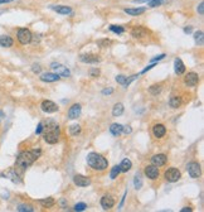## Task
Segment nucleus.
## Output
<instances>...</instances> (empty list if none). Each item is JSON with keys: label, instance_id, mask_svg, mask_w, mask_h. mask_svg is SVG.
<instances>
[{"label": "nucleus", "instance_id": "nucleus-1", "mask_svg": "<svg viewBox=\"0 0 204 212\" xmlns=\"http://www.w3.org/2000/svg\"><path fill=\"white\" fill-rule=\"evenodd\" d=\"M41 155L39 149H33V150H25L18 155L15 162V172L22 174L29 165H32Z\"/></svg>", "mask_w": 204, "mask_h": 212}, {"label": "nucleus", "instance_id": "nucleus-2", "mask_svg": "<svg viewBox=\"0 0 204 212\" xmlns=\"http://www.w3.org/2000/svg\"><path fill=\"white\" fill-rule=\"evenodd\" d=\"M87 163H88V165H90L92 169L100 170V172L105 170V169L109 167L107 159H106L104 155L98 154V153H90V154L87 155Z\"/></svg>", "mask_w": 204, "mask_h": 212}, {"label": "nucleus", "instance_id": "nucleus-3", "mask_svg": "<svg viewBox=\"0 0 204 212\" xmlns=\"http://www.w3.org/2000/svg\"><path fill=\"white\" fill-rule=\"evenodd\" d=\"M44 140L48 144H56L59 140V128L53 121L47 125V131L44 134Z\"/></svg>", "mask_w": 204, "mask_h": 212}, {"label": "nucleus", "instance_id": "nucleus-4", "mask_svg": "<svg viewBox=\"0 0 204 212\" xmlns=\"http://www.w3.org/2000/svg\"><path fill=\"white\" fill-rule=\"evenodd\" d=\"M17 38L19 41L20 44H28L32 42V38H33V34L29 29L27 28H20L18 29V33H17Z\"/></svg>", "mask_w": 204, "mask_h": 212}, {"label": "nucleus", "instance_id": "nucleus-5", "mask_svg": "<svg viewBox=\"0 0 204 212\" xmlns=\"http://www.w3.org/2000/svg\"><path fill=\"white\" fill-rule=\"evenodd\" d=\"M182 177V173L178 168H168L165 172H164V178L168 180V182H172V183H174V182H178Z\"/></svg>", "mask_w": 204, "mask_h": 212}, {"label": "nucleus", "instance_id": "nucleus-6", "mask_svg": "<svg viewBox=\"0 0 204 212\" xmlns=\"http://www.w3.org/2000/svg\"><path fill=\"white\" fill-rule=\"evenodd\" d=\"M51 67L53 68L54 73H57V75L61 76V77H70V76H71V71L68 70L66 66L61 65V63H52Z\"/></svg>", "mask_w": 204, "mask_h": 212}, {"label": "nucleus", "instance_id": "nucleus-7", "mask_svg": "<svg viewBox=\"0 0 204 212\" xmlns=\"http://www.w3.org/2000/svg\"><path fill=\"white\" fill-rule=\"evenodd\" d=\"M131 36L136 39H141V38H145L149 36V30L145 27H135L131 30Z\"/></svg>", "mask_w": 204, "mask_h": 212}, {"label": "nucleus", "instance_id": "nucleus-8", "mask_svg": "<svg viewBox=\"0 0 204 212\" xmlns=\"http://www.w3.org/2000/svg\"><path fill=\"white\" fill-rule=\"evenodd\" d=\"M198 82H199V76H198V73H195V72H189V73L185 75V77H184V83H185L187 86H189V87L197 86Z\"/></svg>", "mask_w": 204, "mask_h": 212}, {"label": "nucleus", "instance_id": "nucleus-9", "mask_svg": "<svg viewBox=\"0 0 204 212\" xmlns=\"http://www.w3.org/2000/svg\"><path fill=\"white\" fill-rule=\"evenodd\" d=\"M188 173H189V175L192 177V178H199V175H200V165L197 163V162H190L189 164H188Z\"/></svg>", "mask_w": 204, "mask_h": 212}, {"label": "nucleus", "instance_id": "nucleus-10", "mask_svg": "<svg viewBox=\"0 0 204 212\" xmlns=\"http://www.w3.org/2000/svg\"><path fill=\"white\" fill-rule=\"evenodd\" d=\"M41 107H42V110H43L44 112H47V114H53V112L58 111V106H57L53 101H51V100H44V101L42 102Z\"/></svg>", "mask_w": 204, "mask_h": 212}, {"label": "nucleus", "instance_id": "nucleus-11", "mask_svg": "<svg viewBox=\"0 0 204 212\" xmlns=\"http://www.w3.org/2000/svg\"><path fill=\"white\" fill-rule=\"evenodd\" d=\"M81 112H82V106L80 104H75L70 107V110H68V119L75 120V119L80 117Z\"/></svg>", "mask_w": 204, "mask_h": 212}, {"label": "nucleus", "instance_id": "nucleus-12", "mask_svg": "<svg viewBox=\"0 0 204 212\" xmlns=\"http://www.w3.org/2000/svg\"><path fill=\"white\" fill-rule=\"evenodd\" d=\"M73 182H75V185L78 186V187H87V186L91 185V179L85 177V175H82V174L75 175L73 177Z\"/></svg>", "mask_w": 204, "mask_h": 212}, {"label": "nucleus", "instance_id": "nucleus-13", "mask_svg": "<svg viewBox=\"0 0 204 212\" xmlns=\"http://www.w3.org/2000/svg\"><path fill=\"white\" fill-rule=\"evenodd\" d=\"M101 206H102V208H104V210H110V208H112V207L115 206V200H114V197L110 196V195H105L104 197L101 198Z\"/></svg>", "mask_w": 204, "mask_h": 212}, {"label": "nucleus", "instance_id": "nucleus-14", "mask_svg": "<svg viewBox=\"0 0 204 212\" xmlns=\"http://www.w3.org/2000/svg\"><path fill=\"white\" fill-rule=\"evenodd\" d=\"M145 174H146V177L148 178H150V179H156L158 177H159V167H156V165H154V164H151V165H148L146 168H145Z\"/></svg>", "mask_w": 204, "mask_h": 212}, {"label": "nucleus", "instance_id": "nucleus-15", "mask_svg": "<svg viewBox=\"0 0 204 212\" xmlns=\"http://www.w3.org/2000/svg\"><path fill=\"white\" fill-rule=\"evenodd\" d=\"M80 61L83 63H97L101 61V58L100 56H96V54H81Z\"/></svg>", "mask_w": 204, "mask_h": 212}, {"label": "nucleus", "instance_id": "nucleus-16", "mask_svg": "<svg viewBox=\"0 0 204 212\" xmlns=\"http://www.w3.org/2000/svg\"><path fill=\"white\" fill-rule=\"evenodd\" d=\"M153 134H154L155 138L160 139V138H163L166 134V128L163 124H155L153 126Z\"/></svg>", "mask_w": 204, "mask_h": 212}, {"label": "nucleus", "instance_id": "nucleus-17", "mask_svg": "<svg viewBox=\"0 0 204 212\" xmlns=\"http://www.w3.org/2000/svg\"><path fill=\"white\" fill-rule=\"evenodd\" d=\"M166 160H168V158H166L165 154H155V155L151 158V163H153L154 165H156V167H163V165H165V164H166Z\"/></svg>", "mask_w": 204, "mask_h": 212}, {"label": "nucleus", "instance_id": "nucleus-18", "mask_svg": "<svg viewBox=\"0 0 204 212\" xmlns=\"http://www.w3.org/2000/svg\"><path fill=\"white\" fill-rule=\"evenodd\" d=\"M51 9L57 12L58 14H62V15H70V14H72V9L70 7H67V5H52Z\"/></svg>", "mask_w": 204, "mask_h": 212}, {"label": "nucleus", "instance_id": "nucleus-19", "mask_svg": "<svg viewBox=\"0 0 204 212\" xmlns=\"http://www.w3.org/2000/svg\"><path fill=\"white\" fill-rule=\"evenodd\" d=\"M59 78L61 76H58L57 73H52V72H47L41 76V80L43 82H56V81H59Z\"/></svg>", "mask_w": 204, "mask_h": 212}, {"label": "nucleus", "instance_id": "nucleus-20", "mask_svg": "<svg viewBox=\"0 0 204 212\" xmlns=\"http://www.w3.org/2000/svg\"><path fill=\"white\" fill-rule=\"evenodd\" d=\"M174 70L177 75H183L185 72V65L183 63V61L180 58H177L174 62Z\"/></svg>", "mask_w": 204, "mask_h": 212}, {"label": "nucleus", "instance_id": "nucleus-21", "mask_svg": "<svg viewBox=\"0 0 204 212\" xmlns=\"http://www.w3.org/2000/svg\"><path fill=\"white\" fill-rule=\"evenodd\" d=\"M14 44V41L12 37L9 36H2L0 37V47H5V48H9Z\"/></svg>", "mask_w": 204, "mask_h": 212}, {"label": "nucleus", "instance_id": "nucleus-22", "mask_svg": "<svg viewBox=\"0 0 204 212\" xmlns=\"http://www.w3.org/2000/svg\"><path fill=\"white\" fill-rule=\"evenodd\" d=\"M145 8H126L125 13L129 15H140L143 13H145Z\"/></svg>", "mask_w": 204, "mask_h": 212}, {"label": "nucleus", "instance_id": "nucleus-23", "mask_svg": "<svg viewBox=\"0 0 204 212\" xmlns=\"http://www.w3.org/2000/svg\"><path fill=\"white\" fill-rule=\"evenodd\" d=\"M39 203L44 207V208H49V207H53L56 205V201L54 198L52 197H48V198H43V200H39Z\"/></svg>", "mask_w": 204, "mask_h": 212}, {"label": "nucleus", "instance_id": "nucleus-24", "mask_svg": "<svg viewBox=\"0 0 204 212\" xmlns=\"http://www.w3.org/2000/svg\"><path fill=\"white\" fill-rule=\"evenodd\" d=\"M169 105H170V107H173V109H178V107L182 105V97H179V96H173L172 99L169 100Z\"/></svg>", "mask_w": 204, "mask_h": 212}, {"label": "nucleus", "instance_id": "nucleus-25", "mask_svg": "<svg viewBox=\"0 0 204 212\" xmlns=\"http://www.w3.org/2000/svg\"><path fill=\"white\" fill-rule=\"evenodd\" d=\"M122 129H124V126L121 124H116V123L110 126V131L112 133V135H116V136L122 133Z\"/></svg>", "mask_w": 204, "mask_h": 212}, {"label": "nucleus", "instance_id": "nucleus-26", "mask_svg": "<svg viewBox=\"0 0 204 212\" xmlns=\"http://www.w3.org/2000/svg\"><path fill=\"white\" fill-rule=\"evenodd\" d=\"M131 167H132V163H131V160L130 159H124L122 162H121V164H120V169H121V172H129L130 169H131Z\"/></svg>", "mask_w": 204, "mask_h": 212}, {"label": "nucleus", "instance_id": "nucleus-27", "mask_svg": "<svg viewBox=\"0 0 204 212\" xmlns=\"http://www.w3.org/2000/svg\"><path fill=\"white\" fill-rule=\"evenodd\" d=\"M124 112V105L122 104H116L112 109V115L114 116H120Z\"/></svg>", "mask_w": 204, "mask_h": 212}, {"label": "nucleus", "instance_id": "nucleus-28", "mask_svg": "<svg viewBox=\"0 0 204 212\" xmlns=\"http://www.w3.org/2000/svg\"><path fill=\"white\" fill-rule=\"evenodd\" d=\"M148 3H149L150 8H156V7H160L165 3H168V0H150V2H148Z\"/></svg>", "mask_w": 204, "mask_h": 212}, {"label": "nucleus", "instance_id": "nucleus-29", "mask_svg": "<svg viewBox=\"0 0 204 212\" xmlns=\"http://www.w3.org/2000/svg\"><path fill=\"white\" fill-rule=\"evenodd\" d=\"M81 133V126L78 125V124H75V125H71L70 126V134L71 135H77V134H80Z\"/></svg>", "mask_w": 204, "mask_h": 212}, {"label": "nucleus", "instance_id": "nucleus-30", "mask_svg": "<svg viewBox=\"0 0 204 212\" xmlns=\"http://www.w3.org/2000/svg\"><path fill=\"white\" fill-rule=\"evenodd\" d=\"M120 172H121V169H120V165H115V167L111 169V173H110V177H111V179H116V178H117V175L120 174Z\"/></svg>", "mask_w": 204, "mask_h": 212}, {"label": "nucleus", "instance_id": "nucleus-31", "mask_svg": "<svg viewBox=\"0 0 204 212\" xmlns=\"http://www.w3.org/2000/svg\"><path fill=\"white\" fill-rule=\"evenodd\" d=\"M203 36H204V34H203L202 30L194 33V39H195V42H197L199 46H203Z\"/></svg>", "mask_w": 204, "mask_h": 212}, {"label": "nucleus", "instance_id": "nucleus-32", "mask_svg": "<svg viewBox=\"0 0 204 212\" xmlns=\"http://www.w3.org/2000/svg\"><path fill=\"white\" fill-rule=\"evenodd\" d=\"M110 30H111V32H114V33H117V34H122L125 32V28H122L120 25H111Z\"/></svg>", "mask_w": 204, "mask_h": 212}, {"label": "nucleus", "instance_id": "nucleus-33", "mask_svg": "<svg viewBox=\"0 0 204 212\" xmlns=\"http://www.w3.org/2000/svg\"><path fill=\"white\" fill-rule=\"evenodd\" d=\"M134 185H135V188H136V190L141 188V186H143V180H141V177H140V174H136V175H135Z\"/></svg>", "mask_w": 204, "mask_h": 212}, {"label": "nucleus", "instance_id": "nucleus-34", "mask_svg": "<svg viewBox=\"0 0 204 212\" xmlns=\"http://www.w3.org/2000/svg\"><path fill=\"white\" fill-rule=\"evenodd\" d=\"M160 91H161V86H160V85H154V86H151V87L149 88V92L153 94V95H158Z\"/></svg>", "mask_w": 204, "mask_h": 212}, {"label": "nucleus", "instance_id": "nucleus-35", "mask_svg": "<svg viewBox=\"0 0 204 212\" xmlns=\"http://www.w3.org/2000/svg\"><path fill=\"white\" fill-rule=\"evenodd\" d=\"M18 211H19V212H25V211L32 212V211H34V208H33L32 206H28V205H20V206L18 207Z\"/></svg>", "mask_w": 204, "mask_h": 212}, {"label": "nucleus", "instance_id": "nucleus-36", "mask_svg": "<svg viewBox=\"0 0 204 212\" xmlns=\"http://www.w3.org/2000/svg\"><path fill=\"white\" fill-rule=\"evenodd\" d=\"M126 81H127V77H126V76H124V75H119V76H116V82H117V83H120V85H125V83H126Z\"/></svg>", "mask_w": 204, "mask_h": 212}, {"label": "nucleus", "instance_id": "nucleus-37", "mask_svg": "<svg viewBox=\"0 0 204 212\" xmlns=\"http://www.w3.org/2000/svg\"><path fill=\"white\" fill-rule=\"evenodd\" d=\"M97 44H98L100 47H107V46L111 44V41H110V39H102V41H98Z\"/></svg>", "mask_w": 204, "mask_h": 212}, {"label": "nucleus", "instance_id": "nucleus-38", "mask_svg": "<svg viewBox=\"0 0 204 212\" xmlns=\"http://www.w3.org/2000/svg\"><path fill=\"white\" fill-rule=\"evenodd\" d=\"M86 208H87L86 203H77V205L75 206V211H85Z\"/></svg>", "mask_w": 204, "mask_h": 212}, {"label": "nucleus", "instance_id": "nucleus-39", "mask_svg": "<svg viewBox=\"0 0 204 212\" xmlns=\"http://www.w3.org/2000/svg\"><path fill=\"white\" fill-rule=\"evenodd\" d=\"M100 75V70H97V68H91L90 70V76L91 77H97Z\"/></svg>", "mask_w": 204, "mask_h": 212}, {"label": "nucleus", "instance_id": "nucleus-40", "mask_svg": "<svg viewBox=\"0 0 204 212\" xmlns=\"http://www.w3.org/2000/svg\"><path fill=\"white\" fill-rule=\"evenodd\" d=\"M198 13H199L200 15H203V14H204V4H203V3H200V4H199V7H198Z\"/></svg>", "mask_w": 204, "mask_h": 212}, {"label": "nucleus", "instance_id": "nucleus-41", "mask_svg": "<svg viewBox=\"0 0 204 212\" xmlns=\"http://www.w3.org/2000/svg\"><path fill=\"white\" fill-rule=\"evenodd\" d=\"M43 129H44V128H43V124L41 123V124L38 125V128H37V130H36V134H37V135H39V134H41V133L43 131Z\"/></svg>", "mask_w": 204, "mask_h": 212}, {"label": "nucleus", "instance_id": "nucleus-42", "mask_svg": "<svg viewBox=\"0 0 204 212\" xmlns=\"http://www.w3.org/2000/svg\"><path fill=\"white\" fill-rule=\"evenodd\" d=\"M164 57H165V54H159V56H156L155 58L151 59V62H156V61H160V59H163Z\"/></svg>", "mask_w": 204, "mask_h": 212}, {"label": "nucleus", "instance_id": "nucleus-43", "mask_svg": "<svg viewBox=\"0 0 204 212\" xmlns=\"http://www.w3.org/2000/svg\"><path fill=\"white\" fill-rule=\"evenodd\" d=\"M33 72H34V73H39V72H41V67H39L38 65H34V66H33Z\"/></svg>", "mask_w": 204, "mask_h": 212}, {"label": "nucleus", "instance_id": "nucleus-44", "mask_svg": "<svg viewBox=\"0 0 204 212\" xmlns=\"http://www.w3.org/2000/svg\"><path fill=\"white\" fill-rule=\"evenodd\" d=\"M112 92H114L112 88H107V90H104V91H102V94H104V95H110V94H112Z\"/></svg>", "mask_w": 204, "mask_h": 212}, {"label": "nucleus", "instance_id": "nucleus-45", "mask_svg": "<svg viewBox=\"0 0 204 212\" xmlns=\"http://www.w3.org/2000/svg\"><path fill=\"white\" fill-rule=\"evenodd\" d=\"M122 133H125V134H130V133H131V128H130V126H124Z\"/></svg>", "mask_w": 204, "mask_h": 212}, {"label": "nucleus", "instance_id": "nucleus-46", "mask_svg": "<svg viewBox=\"0 0 204 212\" xmlns=\"http://www.w3.org/2000/svg\"><path fill=\"white\" fill-rule=\"evenodd\" d=\"M59 205H61V207H62V208H66V201H64L63 198L59 201Z\"/></svg>", "mask_w": 204, "mask_h": 212}, {"label": "nucleus", "instance_id": "nucleus-47", "mask_svg": "<svg viewBox=\"0 0 204 212\" xmlns=\"http://www.w3.org/2000/svg\"><path fill=\"white\" fill-rule=\"evenodd\" d=\"M187 211H188V212H192V208H190V207H184V208L180 210V212H187Z\"/></svg>", "mask_w": 204, "mask_h": 212}, {"label": "nucleus", "instance_id": "nucleus-48", "mask_svg": "<svg viewBox=\"0 0 204 212\" xmlns=\"http://www.w3.org/2000/svg\"><path fill=\"white\" fill-rule=\"evenodd\" d=\"M153 67H154V65H151V66H148V67H146V68H145V70H144L141 73H145V72H148V71H149V70H151Z\"/></svg>", "mask_w": 204, "mask_h": 212}, {"label": "nucleus", "instance_id": "nucleus-49", "mask_svg": "<svg viewBox=\"0 0 204 212\" xmlns=\"http://www.w3.org/2000/svg\"><path fill=\"white\" fill-rule=\"evenodd\" d=\"M13 0H0V4H7V3H12Z\"/></svg>", "mask_w": 204, "mask_h": 212}, {"label": "nucleus", "instance_id": "nucleus-50", "mask_svg": "<svg viewBox=\"0 0 204 212\" xmlns=\"http://www.w3.org/2000/svg\"><path fill=\"white\" fill-rule=\"evenodd\" d=\"M184 32H185V33H190V32H192V27H188V28H184Z\"/></svg>", "mask_w": 204, "mask_h": 212}, {"label": "nucleus", "instance_id": "nucleus-51", "mask_svg": "<svg viewBox=\"0 0 204 212\" xmlns=\"http://www.w3.org/2000/svg\"><path fill=\"white\" fill-rule=\"evenodd\" d=\"M135 3H145V2H150V0H134Z\"/></svg>", "mask_w": 204, "mask_h": 212}, {"label": "nucleus", "instance_id": "nucleus-52", "mask_svg": "<svg viewBox=\"0 0 204 212\" xmlns=\"http://www.w3.org/2000/svg\"><path fill=\"white\" fill-rule=\"evenodd\" d=\"M3 119H4V112H3L2 110H0V121H2Z\"/></svg>", "mask_w": 204, "mask_h": 212}]
</instances>
